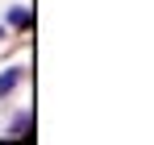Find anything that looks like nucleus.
<instances>
[{
  "mask_svg": "<svg viewBox=\"0 0 154 145\" xmlns=\"http://www.w3.org/2000/svg\"><path fill=\"white\" fill-rule=\"evenodd\" d=\"M29 129H33V116L29 112H17V120L8 124V137H29Z\"/></svg>",
  "mask_w": 154,
  "mask_h": 145,
  "instance_id": "nucleus-1",
  "label": "nucleus"
},
{
  "mask_svg": "<svg viewBox=\"0 0 154 145\" xmlns=\"http://www.w3.org/2000/svg\"><path fill=\"white\" fill-rule=\"evenodd\" d=\"M21 75H25L21 67H13V71H4V75H0V96H8V91L21 83Z\"/></svg>",
  "mask_w": 154,
  "mask_h": 145,
  "instance_id": "nucleus-2",
  "label": "nucleus"
},
{
  "mask_svg": "<svg viewBox=\"0 0 154 145\" xmlns=\"http://www.w3.org/2000/svg\"><path fill=\"white\" fill-rule=\"evenodd\" d=\"M8 21L17 25V29H29V25H33V17H29V8H13V13H8Z\"/></svg>",
  "mask_w": 154,
  "mask_h": 145,
  "instance_id": "nucleus-3",
  "label": "nucleus"
}]
</instances>
